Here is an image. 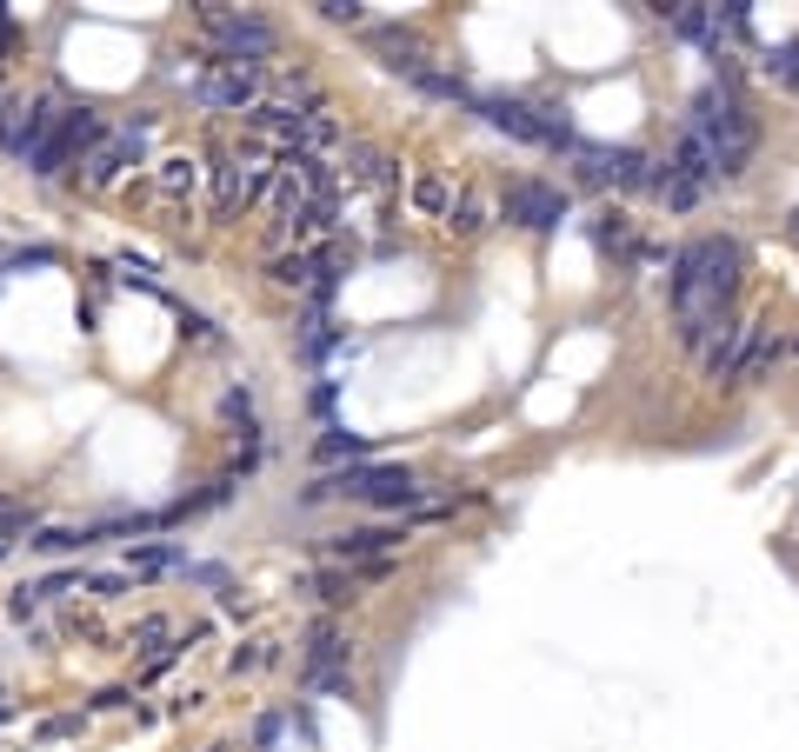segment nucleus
<instances>
[{
	"label": "nucleus",
	"mask_w": 799,
	"mask_h": 752,
	"mask_svg": "<svg viewBox=\"0 0 799 752\" xmlns=\"http://www.w3.org/2000/svg\"><path fill=\"white\" fill-rule=\"evenodd\" d=\"M140 147H147V127H120V133H100V140L80 153V180H87V187H107L120 167H133V160H140Z\"/></svg>",
	"instance_id": "obj_5"
},
{
	"label": "nucleus",
	"mask_w": 799,
	"mask_h": 752,
	"mask_svg": "<svg viewBox=\"0 0 799 752\" xmlns=\"http://www.w3.org/2000/svg\"><path fill=\"white\" fill-rule=\"evenodd\" d=\"M413 200H420L427 213H440V207H447V180H433V173H427V180L413 187Z\"/></svg>",
	"instance_id": "obj_13"
},
{
	"label": "nucleus",
	"mask_w": 799,
	"mask_h": 752,
	"mask_svg": "<svg viewBox=\"0 0 799 752\" xmlns=\"http://www.w3.org/2000/svg\"><path fill=\"white\" fill-rule=\"evenodd\" d=\"M193 180H200V167H193L187 153H173V160H160V173H153V187H160L167 200H180V193H193Z\"/></svg>",
	"instance_id": "obj_9"
},
{
	"label": "nucleus",
	"mask_w": 799,
	"mask_h": 752,
	"mask_svg": "<svg viewBox=\"0 0 799 752\" xmlns=\"http://www.w3.org/2000/svg\"><path fill=\"white\" fill-rule=\"evenodd\" d=\"M193 100L207 107V113H253L260 107V67H207L200 73V87H193Z\"/></svg>",
	"instance_id": "obj_4"
},
{
	"label": "nucleus",
	"mask_w": 799,
	"mask_h": 752,
	"mask_svg": "<svg viewBox=\"0 0 799 752\" xmlns=\"http://www.w3.org/2000/svg\"><path fill=\"white\" fill-rule=\"evenodd\" d=\"M367 453V440H353V433H327L320 440V460H360Z\"/></svg>",
	"instance_id": "obj_11"
},
{
	"label": "nucleus",
	"mask_w": 799,
	"mask_h": 752,
	"mask_svg": "<svg viewBox=\"0 0 799 752\" xmlns=\"http://www.w3.org/2000/svg\"><path fill=\"white\" fill-rule=\"evenodd\" d=\"M307 273H313V267H307V253H293V260H273V280H280V287H307Z\"/></svg>",
	"instance_id": "obj_12"
},
{
	"label": "nucleus",
	"mask_w": 799,
	"mask_h": 752,
	"mask_svg": "<svg viewBox=\"0 0 799 752\" xmlns=\"http://www.w3.org/2000/svg\"><path fill=\"white\" fill-rule=\"evenodd\" d=\"M480 113H487L500 133H520V140H547V147H553V140H560V147H573V140H567V127H553V120H533L520 100H480Z\"/></svg>",
	"instance_id": "obj_7"
},
{
	"label": "nucleus",
	"mask_w": 799,
	"mask_h": 752,
	"mask_svg": "<svg viewBox=\"0 0 799 752\" xmlns=\"http://www.w3.org/2000/svg\"><path fill=\"white\" fill-rule=\"evenodd\" d=\"M447 220H453L460 233H480V227H487V193H480V187H467L460 200H447Z\"/></svg>",
	"instance_id": "obj_10"
},
{
	"label": "nucleus",
	"mask_w": 799,
	"mask_h": 752,
	"mask_svg": "<svg viewBox=\"0 0 799 752\" xmlns=\"http://www.w3.org/2000/svg\"><path fill=\"white\" fill-rule=\"evenodd\" d=\"M507 220L547 233V227L567 220V193H560V187H540V180H520V187H507Z\"/></svg>",
	"instance_id": "obj_6"
},
{
	"label": "nucleus",
	"mask_w": 799,
	"mask_h": 752,
	"mask_svg": "<svg viewBox=\"0 0 799 752\" xmlns=\"http://www.w3.org/2000/svg\"><path fill=\"white\" fill-rule=\"evenodd\" d=\"M7 547H13V540H7V533H0V560H7Z\"/></svg>",
	"instance_id": "obj_17"
},
{
	"label": "nucleus",
	"mask_w": 799,
	"mask_h": 752,
	"mask_svg": "<svg viewBox=\"0 0 799 752\" xmlns=\"http://www.w3.org/2000/svg\"><path fill=\"white\" fill-rule=\"evenodd\" d=\"M7 713H13V693H7V686H0V720H7Z\"/></svg>",
	"instance_id": "obj_16"
},
{
	"label": "nucleus",
	"mask_w": 799,
	"mask_h": 752,
	"mask_svg": "<svg viewBox=\"0 0 799 752\" xmlns=\"http://www.w3.org/2000/svg\"><path fill=\"white\" fill-rule=\"evenodd\" d=\"M327 493H347V500H373V507H433L420 480H407L400 467H347V473H327L313 487V500Z\"/></svg>",
	"instance_id": "obj_2"
},
{
	"label": "nucleus",
	"mask_w": 799,
	"mask_h": 752,
	"mask_svg": "<svg viewBox=\"0 0 799 752\" xmlns=\"http://www.w3.org/2000/svg\"><path fill=\"white\" fill-rule=\"evenodd\" d=\"M400 540H407V527H360V533H340L333 553H340V560H387Z\"/></svg>",
	"instance_id": "obj_8"
},
{
	"label": "nucleus",
	"mask_w": 799,
	"mask_h": 752,
	"mask_svg": "<svg viewBox=\"0 0 799 752\" xmlns=\"http://www.w3.org/2000/svg\"><path fill=\"white\" fill-rule=\"evenodd\" d=\"M320 13H327V20H360V7H353V0H327Z\"/></svg>",
	"instance_id": "obj_15"
},
{
	"label": "nucleus",
	"mask_w": 799,
	"mask_h": 752,
	"mask_svg": "<svg viewBox=\"0 0 799 752\" xmlns=\"http://www.w3.org/2000/svg\"><path fill=\"white\" fill-rule=\"evenodd\" d=\"M733 287H740V247L727 233H707V240H693L680 253V267H673V307H680V333L700 353L727 333Z\"/></svg>",
	"instance_id": "obj_1"
},
{
	"label": "nucleus",
	"mask_w": 799,
	"mask_h": 752,
	"mask_svg": "<svg viewBox=\"0 0 799 752\" xmlns=\"http://www.w3.org/2000/svg\"><path fill=\"white\" fill-rule=\"evenodd\" d=\"M207 27H213L220 67H260L273 53V27L260 13H220V7H207Z\"/></svg>",
	"instance_id": "obj_3"
},
{
	"label": "nucleus",
	"mask_w": 799,
	"mask_h": 752,
	"mask_svg": "<svg viewBox=\"0 0 799 752\" xmlns=\"http://www.w3.org/2000/svg\"><path fill=\"white\" fill-rule=\"evenodd\" d=\"M7 613H13V620H33V613H40V600H33V586H20V593L7 600Z\"/></svg>",
	"instance_id": "obj_14"
}]
</instances>
